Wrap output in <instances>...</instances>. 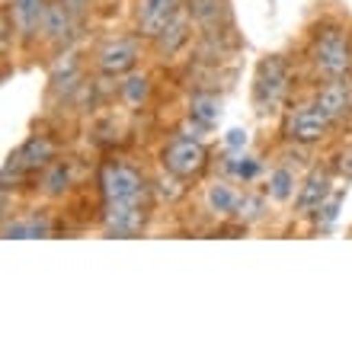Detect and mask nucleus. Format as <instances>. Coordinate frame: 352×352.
Wrapping results in <instances>:
<instances>
[{
	"label": "nucleus",
	"instance_id": "f257e3e1",
	"mask_svg": "<svg viewBox=\"0 0 352 352\" xmlns=\"http://www.w3.org/2000/svg\"><path fill=\"white\" fill-rule=\"evenodd\" d=\"M311 65L320 77L333 80V77H349L352 71V38L343 26H330L317 29L314 42H311Z\"/></svg>",
	"mask_w": 352,
	"mask_h": 352
},
{
	"label": "nucleus",
	"instance_id": "f03ea898",
	"mask_svg": "<svg viewBox=\"0 0 352 352\" xmlns=\"http://www.w3.org/2000/svg\"><path fill=\"white\" fill-rule=\"evenodd\" d=\"M292 90V65L282 55H266L253 74V106L260 116L276 112Z\"/></svg>",
	"mask_w": 352,
	"mask_h": 352
},
{
	"label": "nucleus",
	"instance_id": "7ed1b4c3",
	"mask_svg": "<svg viewBox=\"0 0 352 352\" xmlns=\"http://www.w3.org/2000/svg\"><path fill=\"white\" fill-rule=\"evenodd\" d=\"M160 164L176 179H195L208 167V148L199 135H173L160 154Z\"/></svg>",
	"mask_w": 352,
	"mask_h": 352
},
{
	"label": "nucleus",
	"instance_id": "20e7f679",
	"mask_svg": "<svg viewBox=\"0 0 352 352\" xmlns=\"http://www.w3.org/2000/svg\"><path fill=\"white\" fill-rule=\"evenodd\" d=\"M100 189H102V202H141L148 186L144 176L129 164H106L100 173Z\"/></svg>",
	"mask_w": 352,
	"mask_h": 352
},
{
	"label": "nucleus",
	"instance_id": "39448f33",
	"mask_svg": "<svg viewBox=\"0 0 352 352\" xmlns=\"http://www.w3.org/2000/svg\"><path fill=\"white\" fill-rule=\"evenodd\" d=\"M333 129V119L320 112L317 102H307V106H298L285 116V125H282V135L295 144H317L324 141Z\"/></svg>",
	"mask_w": 352,
	"mask_h": 352
},
{
	"label": "nucleus",
	"instance_id": "423d86ee",
	"mask_svg": "<svg viewBox=\"0 0 352 352\" xmlns=\"http://www.w3.org/2000/svg\"><path fill=\"white\" fill-rule=\"evenodd\" d=\"M148 224V205L141 202H102V228L109 237H135Z\"/></svg>",
	"mask_w": 352,
	"mask_h": 352
},
{
	"label": "nucleus",
	"instance_id": "0eeeda50",
	"mask_svg": "<svg viewBox=\"0 0 352 352\" xmlns=\"http://www.w3.org/2000/svg\"><path fill=\"white\" fill-rule=\"evenodd\" d=\"M141 58V48L135 38H112L96 52V67L102 77H125L135 71Z\"/></svg>",
	"mask_w": 352,
	"mask_h": 352
},
{
	"label": "nucleus",
	"instance_id": "6e6552de",
	"mask_svg": "<svg viewBox=\"0 0 352 352\" xmlns=\"http://www.w3.org/2000/svg\"><path fill=\"white\" fill-rule=\"evenodd\" d=\"M183 7H186V0H138V10H135L138 32L144 38H157L160 29L167 26Z\"/></svg>",
	"mask_w": 352,
	"mask_h": 352
},
{
	"label": "nucleus",
	"instance_id": "1a4fd4ad",
	"mask_svg": "<svg viewBox=\"0 0 352 352\" xmlns=\"http://www.w3.org/2000/svg\"><path fill=\"white\" fill-rule=\"evenodd\" d=\"M48 0H10L7 13L13 19V29L19 32L23 42H32L36 36H42V19H45Z\"/></svg>",
	"mask_w": 352,
	"mask_h": 352
},
{
	"label": "nucleus",
	"instance_id": "9d476101",
	"mask_svg": "<svg viewBox=\"0 0 352 352\" xmlns=\"http://www.w3.org/2000/svg\"><path fill=\"white\" fill-rule=\"evenodd\" d=\"M314 102L320 106L324 116H330L333 122L346 119L352 112V84L349 77H333V80H327L320 90H317Z\"/></svg>",
	"mask_w": 352,
	"mask_h": 352
},
{
	"label": "nucleus",
	"instance_id": "9b49d317",
	"mask_svg": "<svg viewBox=\"0 0 352 352\" xmlns=\"http://www.w3.org/2000/svg\"><path fill=\"white\" fill-rule=\"evenodd\" d=\"M74 23L77 16L71 13L65 0H48L45 7V19H42V36L52 42V45H67L71 38H74Z\"/></svg>",
	"mask_w": 352,
	"mask_h": 352
},
{
	"label": "nucleus",
	"instance_id": "f8f14e48",
	"mask_svg": "<svg viewBox=\"0 0 352 352\" xmlns=\"http://www.w3.org/2000/svg\"><path fill=\"white\" fill-rule=\"evenodd\" d=\"M192 26H195V23L189 19V13H186V7H183L173 19H170L167 26L160 29L157 38H151V42H154V48H157V55L160 58L179 55V52L189 45V38H192Z\"/></svg>",
	"mask_w": 352,
	"mask_h": 352
},
{
	"label": "nucleus",
	"instance_id": "ddd939ff",
	"mask_svg": "<svg viewBox=\"0 0 352 352\" xmlns=\"http://www.w3.org/2000/svg\"><path fill=\"white\" fill-rule=\"evenodd\" d=\"M186 13L202 36H221L228 23V0H186Z\"/></svg>",
	"mask_w": 352,
	"mask_h": 352
},
{
	"label": "nucleus",
	"instance_id": "4468645a",
	"mask_svg": "<svg viewBox=\"0 0 352 352\" xmlns=\"http://www.w3.org/2000/svg\"><path fill=\"white\" fill-rule=\"evenodd\" d=\"M333 186H330V173L327 170H311L305 176V183L298 186V195H295V212L301 214H314L320 205L330 199Z\"/></svg>",
	"mask_w": 352,
	"mask_h": 352
},
{
	"label": "nucleus",
	"instance_id": "2eb2a0df",
	"mask_svg": "<svg viewBox=\"0 0 352 352\" xmlns=\"http://www.w3.org/2000/svg\"><path fill=\"white\" fill-rule=\"evenodd\" d=\"M13 157L19 160V167L26 170V173H38V170H45L55 160V144L45 135H32V138H26L13 151Z\"/></svg>",
	"mask_w": 352,
	"mask_h": 352
},
{
	"label": "nucleus",
	"instance_id": "dca6fc26",
	"mask_svg": "<svg viewBox=\"0 0 352 352\" xmlns=\"http://www.w3.org/2000/svg\"><path fill=\"white\" fill-rule=\"evenodd\" d=\"M189 122L195 131H208L221 122V100L214 93H195L189 100Z\"/></svg>",
	"mask_w": 352,
	"mask_h": 352
},
{
	"label": "nucleus",
	"instance_id": "f3484780",
	"mask_svg": "<svg viewBox=\"0 0 352 352\" xmlns=\"http://www.w3.org/2000/svg\"><path fill=\"white\" fill-rule=\"evenodd\" d=\"M74 183V173H71V164L67 160H52L45 170H42V192L48 199H58V195H65Z\"/></svg>",
	"mask_w": 352,
	"mask_h": 352
},
{
	"label": "nucleus",
	"instance_id": "a211bd4d",
	"mask_svg": "<svg viewBox=\"0 0 352 352\" xmlns=\"http://www.w3.org/2000/svg\"><path fill=\"white\" fill-rule=\"evenodd\" d=\"M48 234H52V224H48V218H38V214L3 224V237L7 241H32V237H48Z\"/></svg>",
	"mask_w": 352,
	"mask_h": 352
},
{
	"label": "nucleus",
	"instance_id": "6ab92c4d",
	"mask_svg": "<svg viewBox=\"0 0 352 352\" xmlns=\"http://www.w3.org/2000/svg\"><path fill=\"white\" fill-rule=\"evenodd\" d=\"M295 170L292 167H276L272 173H269V183H266V192H269V199L272 202H288L292 195H295Z\"/></svg>",
	"mask_w": 352,
	"mask_h": 352
},
{
	"label": "nucleus",
	"instance_id": "aec40b11",
	"mask_svg": "<svg viewBox=\"0 0 352 352\" xmlns=\"http://www.w3.org/2000/svg\"><path fill=\"white\" fill-rule=\"evenodd\" d=\"M237 199H241V192H237L231 183H224V179H221V183H214V186H208V208H212L214 214L231 218Z\"/></svg>",
	"mask_w": 352,
	"mask_h": 352
},
{
	"label": "nucleus",
	"instance_id": "412c9836",
	"mask_svg": "<svg viewBox=\"0 0 352 352\" xmlns=\"http://www.w3.org/2000/svg\"><path fill=\"white\" fill-rule=\"evenodd\" d=\"M263 212H266V202H263V195H253V192H241V199H237V205H234V221L237 224H253L260 221Z\"/></svg>",
	"mask_w": 352,
	"mask_h": 352
},
{
	"label": "nucleus",
	"instance_id": "4be33fe9",
	"mask_svg": "<svg viewBox=\"0 0 352 352\" xmlns=\"http://www.w3.org/2000/svg\"><path fill=\"white\" fill-rule=\"evenodd\" d=\"M122 100L129 102V106H144L148 102V96H151V80L144 74H125V80H122Z\"/></svg>",
	"mask_w": 352,
	"mask_h": 352
},
{
	"label": "nucleus",
	"instance_id": "5701e85b",
	"mask_svg": "<svg viewBox=\"0 0 352 352\" xmlns=\"http://www.w3.org/2000/svg\"><path fill=\"white\" fill-rule=\"evenodd\" d=\"M340 205H343V192H330V199L314 212V224L320 228V231H327V228H333L336 224V218H340Z\"/></svg>",
	"mask_w": 352,
	"mask_h": 352
},
{
	"label": "nucleus",
	"instance_id": "b1692460",
	"mask_svg": "<svg viewBox=\"0 0 352 352\" xmlns=\"http://www.w3.org/2000/svg\"><path fill=\"white\" fill-rule=\"evenodd\" d=\"M228 173H234L237 179H243V183H250L253 176L260 173V160H253V157H228Z\"/></svg>",
	"mask_w": 352,
	"mask_h": 352
},
{
	"label": "nucleus",
	"instance_id": "393cba45",
	"mask_svg": "<svg viewBox=\"0 0 352 352\" xmlns=\"http://www.w3.org/2000/svg\"><path fill=\"white\" fill-rule=\"evenodd\" d=\"M77 80H80V74H77V65H71L67 71H58L55 77H52V90H58V93H74V87H77Z\"/></svg>",
	"mask_w": 352,
	"mask_h": 352
},
{
	"label": "nucleus",
	"instance_id": "a878e982",
	"mask_svg": "<svg viewBox=\"0 0 352 352\" xmlns=\"http://www.w3.org/2000/svg\"><path fill=\"white\" fill-rule=\"evenodd\" d=\"M333 170L343 176V179H352V148H346V151H340V154H336V157H333Z\"/></svg>",
	"mask_w": 352,
	"mask_h": 352
},
{
	"label": "nucleus",
	"instance_id": "bb28decb",
	"mask_svg": "<svg viewBox=\"0 0 352 352\" xmlns=\"http://www.w3.org/2000/svg\"><path fill=\"white\" fill-rule=\"evenodd\" d=\"M224 144L231 151H243V144H247V131L243 129H231L228 135H224Z\"/></svg>",
	"mask_w": 352,
	"mask_h": 352
},
{
	"label": "nucleus",
	"instance_id": "cd10ccee",
	"mask_svg": "<svg viewBox=\"0 0 352 352\" xmlns=\"http://www.w3.org/2000/svg\"><path fill=\"white\" fill-rule=\"evenodd\" d=\"M65 3H67V7H71V13H74V16L80 19V16H84V13H87V10H90V3H93V0H65Z\"/></svg>",
	"mask_w": 352,
	"mask_h": 352
},
{
	"label": "nucleus",
	"instance_id": "c85d7f7f",
	"mask_svg": "<svg viewBox=\"0 0 352 352\" xmlns=\"http://www.w3.org/2000/svg\"><path fill=\"white\" fill-rule=\"evenodd\" d=\"M3 3H10V0H3Z\"/></svg>",
	"mask_w": 352,
	"mask_h": 352
}]
</instances>
